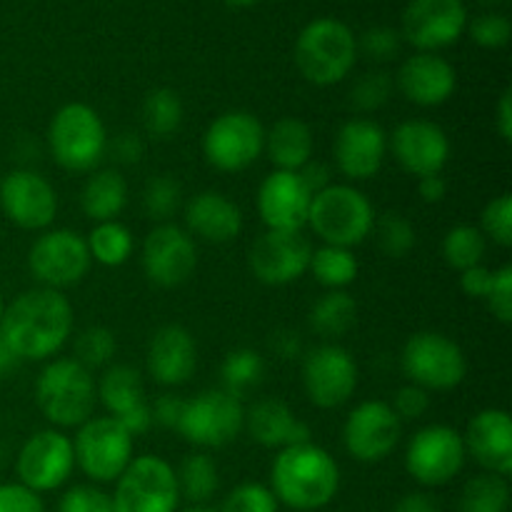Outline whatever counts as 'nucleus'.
<instances>
[{
	"instance_id": "obj_59",
	"label": "nucleus",
	"mask_w": 512,
	"mask_h": 512,
	"mask_svg": "<svg viewBox=\"0 0 512 512\" xmlns=\"http://www.w3.org/2000/svg\"><path fill=\"white\" fill-rule=\"evenodd\" d=\"M390 512H440V508L430 495L410 493L405 495V498H400Z\"/></svg>"
},
{
	"instance_id": "obj_53",
	"label": "nucleus",
	"mask_w": 512,
	"mask_h": 512,
	"mask_svg": "<svg viewBox=\"0 0 512 512\" xmlns=\"http://www.w3.org/2000/svg\"><path fill=\"white\" fill-rule=\"evenodd\" d=\"M495 270L485 268V265H475L460 273V290H463L468 298L473 300H485L488 298L490 288H493Z\"/></svg>"
},
{
	"instance_id": "obj_3",
	"label": "nucleus",
	"mask_w": 512,
	"mask_h": 512,
	"mask_svg": "<svg viewBox=\"0 0 512 512\" xmlns=\"http://www.w3.org/2000/svg\"><path fill=\"white\" fill-rule=\"evenodd\" d=\"M35 403L55 428H80L98 403L93 375L73 358L50 360L35 378Z\"/></svg>"
},
{
	"instance_id": "obj_38",
	"label": "nucleus",
	"mask_w": 512,
	"mask_h": 512,
	"mask_svg": "<svg viewBox=\"0 0 512 512\" xmlns=\"http://www.w3.org/2000/svg\"><path fill=\"white\" fill-rule=\"evenodd\" d=\"M510 483L495 473H480L465 483L460 493V512H508Z\"/></svg>"
},
{
	"instance_id": "obj_10",
	"label": "nucleus",
	"mask_w": 512,
	"mask_h": 512,
	"mask_svg": "<svg viewBox=\"0 0 512 512\" xmlns=\"http://www.w3.org/2000/svg\"><path fill=\"white\" fill-rule=\"evenodd\" d=\"M265 128L248 110H228L203 133V155L220 173H243L263 155Z\"/></svg>"
},
{
	"instance_id": "obj_13",
	"label": "nucleus",
	"mask_w": 512,
	"mask_h": 512,
	"mask_svg": "<svg viewBox=\"0 0 512 512\" xmlns=\"http://www.w3.org/2000/svg\"><path fill=\"white\" fill-rule=\"evenodd\" d=\"M90 250L80 233L68 228L43 230L30 245L28 268L40 288H53L63 293V288L78 285L90 270Z\"/></svg>"
},
{
	"instance_id": "obj_57",
	"label": "nucleus",
	"mask_w": 512,
	"mask_h": 512,
	"mask_svg": "<svg viewBox=\"0 0 512 512\" xmlns=\"http://www.w3.org/2000/svg\"><path fill=\"white\" fill-rule=\"evenodd\" d=\"M270 348H273V353L278 355V358L293 360L298 358L303 345H300L298 333H293V330H278V333L273 335V340H270Z\"/></svg>"
},
{
	"instance_id": "obj_31",
	"label": "nucleus",
	"mask_w": 512,
	"mask_h": 512,
	"mask_svg": "<svg viewBox=\"0 0 512 512\" xmlns=\"http://www.w3.org/2000/svg\"><path fill=\"white\" fill-rule=\"evenodd\" d=\"M95 395L110 413V418H123L130 410L150 403L145 395L143 375L133 365H108L95 385Z\"/></svg>"
},
{
	"instance_id": "obj_36",
	"label": "nucleus",
	"mask_w": 512,
	"mask_h": 512,
	"mask_svg": "<svg viewBox=\"0 0 512 512\" xmlns=\"http://www.w3.org/2000/svg\"><path fill=\"white\" fill-rule=\"evenodd\" d=\"M85 243H88L90 260L105 265V268H120L133 255V233L118 220L95 223Z\"/></svg>"
},
{
	"instance_id": "obj_64",
	"label": "nucleus",
	"mask_w": 512,
	"mask_h": 512,
	"mask_svg": "<svg viewBox=\"0 0 512 512\" xmlns=\"http://www.w3.org/2000/svg\"><path fill=\"white\" fill-rule=\"evenodd\" d=\"M3 313H5V303H3V295H0V320H3Z\"/></svg>"
},
{
	"instance_id": "obj_21",
	"label": "nucleus",
	"mask_w": 512,
	"mask_h": 512,
	"mask_svg": "<svg viewBox=\"0 0 512 512\" xmlns=\"http://www.w3.org/2000/svg\"><path fill=\"white\" fill-rule=\"evenodd\" d=\"M400 168L415 178L440 175L450 160L448 133L433 120H403L388 138Z\"/></svg>"
},
{
	"instance_id": "obj_12",
	"label": "nucleus",
	"mask_w": 512,
	"mask_h": 512,
	"mask_svg": "<svg viewBox=\"0 0 512 512\" xmlns=\"http://www.w3.org/2000/svg\"><path fill=\"white\" fill-rule=\"evenodd\" d=\"M463 433L450 425H425L405 448V470L425 488H443L465 468Z\"/></svg>"
},
{
	"instance_id": "obj_35",
	"label": "nucleus",
	"mask_w": 512,
	"mask_h": 512,
	"mask_svg": "<svg viewBox=\"0 0 512 512\" xmlns=\"http://www.w3.org/2000/svg\"><path fill=\"white\" fill-rule=\"evenodd\" d=\"M310 273L323 288L328 290H345L355 283L360 273L358 258L353 250L335 248V245H320L310 255Z\"/></svg>"
},
{
	"instance_id": "obj_2",
	"label": "nucleus",
	"mask_w": 512,
	"mask_h": 512,
	"mask_svg": "<svg viewBox=\"0 0 512 512\" xmlns=\"http://www.w3.org/2000/svg\"><path fill=\"white\" fill-rule=\"evenodd\" d=\"M270 490L275 500L288 508L320 510L338 495L340 468L333 455L315 443L283 448L270 468Z\"/></svg>"
},
{
	"instance_id": "obj_44",
	"label": "nucleus",
	"mask_w": 512,
	"mask_h": 512,
	"mask_svg": "<svg viewBox=\"0 0 512 512\" xmlns=\"http://www.w3.org/2000/svg\"><path fill=\"white\" fill-rule=\"evenodd\" d=\"M480 233L485 240H493L500 248H510L512 245V195L503 193L498 198L490 200L485 205L483 215H480Z\"/></svg>"
},
{
	"instance_id": "obj_28",
	"label": "nucleus",
	"mask_w": 512,
	"mask_h": 512,
	"mask_svg": "<svg viewBox=\"0 0 512 512\" xmlns=\"http://www.w3.org/2000/svg\"><path fill=\"white\" fill-rule=\"evenodd\" d=\"M185 230L205 243H230L243 233V210L228 195L203 190L185 203Z\"/></svg>"
},
{
	"instance_id": "obj_42",
	"label": "nucleus",
	"mask_w": 512,
	"mask_h": 512,
	"mask_svg": "<svg viewBox=\"0 0 512 512\" xmlns=\"http://www.w3.org/2000/svg\"><path fill=\"white\" fill-rule=\"evenodd\" d=\"M373 230L378 235L380 250L390 258H403L418 243V233H415L413 223L403 213L380 215V218H375Z\"/></svg>"
},
{
	"instance_id": "obj_30",
	"label": "nucleus",
	"mask_w": 512,
	"mask_h": 512,
	"mask_svg": "<svg viewBox=\"0 0 512 512\" xmlns=\"http://www.w3.org/2000/svg\"><path fill=\"white\" fill-rule=\"evenodd\" d=\"M128 205V180L115 168H103L90 173L80 190V208L85 218L93 223H108L115 220Z\"/></svg>"
},
{
	"instance_id": "obj_32",
	"label": "nucleus",
	"mask_w": 512,
	"mask_h": 512,
	"mask_svg": "<svg viewBox=\"0 0 512 512\" xmlns=\"http://www.w3.org/2000/svg\"><path fill=\"white\" fill-rule=\"evenodd\" d=\"M358 323V303L345 290H328L310 308V328L325 343H335Z\"/></svg>"
},
{
	"instance_id": "obj_41",
	"label": "nucleus",
	"mask_w": 512,
	"mask_h": 512,
	"mask_svg": "<svg viewBox=\"0 0 512 512\" xmlns=\"http://www.w3.org/2000/svg\"><path fill=\"white\" fill-rule=\"evenodd\" d=\"M118 353V340H115L113 330L103 328V325H93L85 328L83 333L75 338V358L83 368L98 370L108 368L110 360Z\"/></svg>"
},
{
	"instance_id": "obj_6",
	"label": "nucleus",
	"mask_w": 512,
	"mask_h": 512,
	"mask_svg": "<svg viewBox=\"0 0 512 512\" xmlns=\"http://www.w3.org/2000/svg\"><path fill=\"white\" fill-rule=\"evenodd\" d=\"M48 148L55 163L70 173H93L108 153V130L88 103H68L48 125Z\"/></svg>"
},
{
	"instance_id": "obj_1",
	"label": "nucleus",
	"mask_w": 512,
	"mask_h": 512,
	"mask_svg": "<svg viewBox=\"0 0 512 512\" xmlns=\"http://www.w3.org/2000/svg\"><path fill=\"white\" fill-rule=\"evenodd\" d=\"M73 333V305L60 290L33 288L5 305L0 338L18 360H48Z\"/></svg>"
},
{
	"instance_id": "obj_46",
	"label": "nucleus",
	"mask_w": 512,
	"mask_h": 512,
	"mask_svg": "<svg viewBox=\"0 0 512 512\" xmlns=\"http://www.w3.org/2000/svg\"><path fill=\"white\" fill-rule=\"evenodd\" d=\"M465 30H470V38L488 50H500L510 43L512 25L503 13H483L473 20Z\"/></svg>"
},
{
	"instance_id": "obj_54",
	"label": "nucleus",
	"mask_w": 512,
	"mask_h": 512,
	"mask_svg": "<svg viewBox=\"0 0 512 512\" xmlns=\"http://www.w3.org/2000/svg\"><path fill=\"white\" fill-rule=\"evenodd\" d=\"M185 400L175 393H163L155 398V403H150V413H153V423L160 428H178L180 413H183Z\"/></svg>"
},
{
	"instance_id": "obj_62",
	"label": "nucleus",
	"mask_w": 512,
	"mask_h": 512,
	"mask_svg": "<svg viewBox=\"0 0 512 512\" xmlns=\"http://www.w3.org/2000/svg\"><path fill=\"white\" fill-rule=\"evenodd\" d=\"M180 512H220V510L205 508V505H193V508H188V510H180Z\"/></svg>"
},
{
	"instance_id": "obj_37",
	"label": "nucleus",
	"mask_w": 512,
	"mask_h": 512,
	"mask_svg": "<svg viewBox=\"0 0 512 512\" xmlns=\"http://www.w3.org/2000/svg\"><path fill=\"white\" fill-rule=\"evenodd\" d=\"M265 375V360L258 350L253 348H238L233 353L225 355L223 365H220V378H223V390L230 395L243 400L250 390L258 388L263 383Z\"/></svg>"
},
{
	"instance_id": "obj_61",
	"label": "nucleus",
	"mask_w": 512,
	"mask_h": 512,
	"mask_svg": "<svg viewBox=\"0 0 512 512\" xmlns=\"http://www.w3.org/2000/svg\"><path fill=\"white\" fill-rule=\"evenodd\" d=\"M223 3H228L230 8H250V5H255L258 0H223Z\"/></svg>"
},
{
	"instance_id": "obj_16",
	"label": "nucleus",
	"mask_w": 512,
	"mask_h": 512,
	"mask_svg": "<svg viewBox=\"0 0 512 512\" xmlns=\"http://www.w3.org/2000/svg\"><path fill=\"white\" fill-rule=\"evenodd\" d=\"M403 438V420L390 403L365 400L350 410L343 425V445L358 463H383Z\"/></svg>"
},
{
	"instance_id": "obj_63",
	"label": "nucleus",
	"mask_w": 512,
	"mask_h": 512,
	"mask_svg": "<svg viewBox=\"0 0 512 512\" xmlns=\"http://www.w3.org/2000/svg\"><path fill=\"white\" fill-rule=\"evenodd\" d=\"M480 3H485V5H500V3H503V0H480Z\"/></svg>"
},
{
	"instance_id": "obj_34",
	"label": "nucleus",
	"mask_w": 512,
	"mask_h": 512,
	"mask_svg": "<svg viewBox=\"0 0 512 512\" xmlns=\"http://www.w3.org/2000/svg\"><path fill=\"white\" fill-rule=\"evenodd\" d=\"M175 478H178L180 498L190 500L193 505H205L215 493H218V465H215V460L205 453L185 455L180 468L175 470Z\"/></svg>"
},
{
	"instance_id": "obj_51",
	"label": "nucleus",
	"mask_w": 512,
	"mask_h": 512,
	"mask_svg": "<svg viewBox=\"0 0 512 512\" xmlns=\"http://www.w3.org/2000/svg\"><path fill=\"white\" fill-rule=\"evenodd\" d=\"M0 512H45V505L23 483H0Z\"/></svg>"
},
{
	"instance_id": "obj_9",
	"label": "nucleus",
	"mask_w": 512,
	"mask_h": 512,
	"mask_svg": "<svg viewBox=\"0 0 512 512\" xmlns=\"http://www.w3.org/2000/svg\"><path fill=\"white\" fill-rule=\"evenodd\" d=\"M243 400L228 390H203L185 400L178 420V433L198 448H225L243 433Z\"/></svg>"
},
{
	"instance_id": "obj_8",
	"label": "nucleus",
	"mask_w": 512,
	"mask_h": 512,
	"mask_svg": "<svg viewBox=\"0 0 512 512\" xmlns=\"http://www.w3.org/2000/svg\"><path fill=\"white\" fill-rule=\"evenodd\" d=\"M115 512H178L180 490L175 468L160 455H140L115 480Z\"/></svg>"
},
{
	"instance_id": "obj_49",
	"label": "nucleus",
	"mask_w": 512,
	"mask_h": 512,
	"mask_svg": "<svg viewBox=\"0 0 512 512\" xmlns=\"http://www.w3.org/2000/svg\"><path fill=\"white\" fill-rule=\"evenodd\" d=\"M485 303H488L493 318H498L503 325L512 323V265L495 270L493 288H490Z\"/></svg>"
},
{
	"instance_id": "obj_56",
	"label": "nucleus",
	"mask_w": 512,
	"mask_h": 512,
	"mask_svg": "<svg viewBox=\"0 0 512 512\" xmlns=\"http://www.w3.org/2000/svg\"><path fill=\"white\" fill-rule=\"evenodd\" d=\"M495 130L505 143L512 140V90L505 88L500 95L498 105H495Z\"/></svg>"
},
{
	"instance_id": "obj_39",
	"label": "nucleus",
	"mask_w": 512,
	"mask_h": 512,
	"mask_svg": "<svg viewBox=\"0 0 512 512\" xmlns=\"http://www.w3.org/2000/svg\"><path fill=\"white\" fill-rule=\"evenodd\" d=\"M485 250H488V240L475 225H455L443 238L445 263L458 270V273L475 268V265H483Z\"/></svg>"
},
{
	"instance_id": "obj_24",
	"label": "nucleus",
	"mask_w": 512,
	"mask_h": 512,
	"mask_svg": "<svg viewBox=\"0 0 512 512\" xmlns=\"http://www.w3.org/2000/svg\"><path fill=\"white\" fill-rule=\"evenodd\" d=\"M465 453L473 455L475 463L485 473L500 478L512 475V418L503 408H485L470 418L463 433Z\"/></svg>"
},
{
	"instance_id": "obj_33",
	"label": "nucleus",
	"mask_w": 512,
	"mask_h": 512,
	"mask_svg": "<svg viewBox=\"0 0 512 512\" xmlns=\"http://www.w3.org/2000/svg\"><path fill=\"white\" fill-rule=\"evenodd\" d=\"M185 118L183 100L173 88H155L145 95L143 128L150 138L168 140L180 130Z\"/></svg>"
},
{
	"instance_id": "obj_26",
	"label": "nucleus",
	"mask_w": 512,
	"mask_h": 512,
	"mask_svg": "<svg viewBox=\"0 0 512 512\" xmlns=\"http://www.w3.org/2000/svg\"><path fill=\"white\" fill-rule=\"evenodd\" d=\"M395 85L413 105L438 108L453 98L455 88H458V73L443 55L415 53L400 65Z\"/></svg>"
},
{
	"instance_id": "obj_20",
	"label": "nucleus",
	"mask_w": 512,
	"mask_h": 512,
	"mask_svg": "<svg viewBox=\"0 0 512 512\" xmlns=\"http://www.w3.org/2000/svg\"><path fill=\"white\" fill-rule=\"evenodd\" d=\"M0 208L18 228L48 230L58 215V193L35 170H10L0 178Z\"/></svg>"
},
{
	"instance_id": "obj_47",
	"label": "nucleus",
	"mask_w": 512,
	"mask_h": 512,
	"mask_svg": "<svg viewBox=\"0 0 512 512\" xmlns=\"http://www.w3.org/2000/svg\"><path fill=\"white\" fill-rule=\"evenodd\" d=\"M58 512H115L113 498L95 485H73L65 490Z\"/></svg>"
},
{
	"instance_id": "obj_4",
	"label": "nucleus",
	"mask_w": 512,
	"mask_h": 512,
	"mask_svg": "<svg viewBox=\"0 0 512 512\" xmlns=\"http://www.w3.org/2000/svg\"><path fill=\"white\" fill-rule=\"evenodd\" d=\"M358 60V38L338 18H318L295 40V65L318 88L343 83Z\"/></svg>"
},
{
	"instance_id": "obj_55",
	"label": "nucleus",
	"mask_w": 512,
	"mask_h": 512,
	"mask_svg": "<svg viewBox=\"0 0 512 512\" xmlns=\"http://www.w3.org/2000/svg\"><path fill=\"white\" fill-rule=\"evenodd\" d=\"M298 175L305 183V188H308L313 195L320 193V190H325L328 185H333V173H330V168L315 158L310 160V163H305L303 168L298 170Z\"/></svg>"
},
{
	"instance_id": "obj_14",
	"label": "nucleus",
	"mask_w": 512,
	"mask_h": 512,
	"mask_svg": "<svg viewBox=\"0 0 512 512\" xmlns=\"http://www.w3.org/2000/svg\"><path fill=\"white\" fill-rule=\"evenodd\" d=\"M303 388L320 410H335L358 390V363L338 343H320L303 355Z\"/></svg>"
},
{
	"instance_id": "obj_40",
	"label": "nucleus",
	"mask_w": 512,
	"mask_h": 512,
	"mask_svg": "<svg viewBox=\"0 0 512 512\" xmlns=\"http://www.w3.org/2000/svg\"><path fill=\"white\" fill-rule=\"evenodd\" d=\"M143 210L155 223H170L175 213L183 208V185L175 175H153L143 188Z\"/></svg>"
},
{
	"instance_id": "obj_25",
	"label": "nucleus",
	"mask_w": 512,
	"mask_h": 512,
	"mask_svg": "<svg viewBox=\"0 0 512 512\" xmlns=\"http://www.w3.org/2000/svg\"><path fill=\"white\" fill-rule=\"evenodd\" d=\"M145 365H148L150 378L165 388H178L188 383L198 368V345H195L193 333L175 323L158 328L148 340Z\"/></svg>"
},
{
	"instance_id": "obj_23",
	"label": "nucleus",
	"mask_w": 512,
	"mask_h": 512,
	"mask_svg": "<svg viewBox=\"0 0 512 512\" xmlns=\"http://www.w3.org/2000/svg\"><path fill=\"white\" fill-rule=\"evenodd\" d=\"M313 193L298 173L273 170L258 188V215L265 230H303L308 225Z\"/></svg>"
},
{
	"instance_id": "obj_17",
	"label": "nucleus",
	"mask_w": 512,
	"mask_h": 512,
	"mask_svg": "<svg viewBox=\"0 0 512 512\" xmlns=\"http://www.w3.org/2000/svg\"><path fill=\"white\" fill-rule=\"evenodd\" d=\"M310 240L303 230H265L248 253L250 273L270 288H283L303 278L310 268Z\"/></svg>"
},
{
	"instance_id": "obj_11",
	"label": "nucleus",
	"mask_w": 512,
	"mask_h": 512,
	"mask_svg": "<svg viewBox=\"0 0 512 512\" xmlns=\"http://www.w3.org/2000/svg\"><path fill=\"white\" fill-rule=\"evenodd\" d=\"M75 465L93 483H115L133 460V435L115 418H90L73 438Z\"/></svg>"
},
{
	"instance_id": "obj_45",
	"label": "nucleus",
	"mask_w": 512,
	"mask_h": 512,
	"mask_svg": "<svg viewBox=\"0 0 512 512\" xmlns=\"http://www.w3.org/2000/svg\"><path fill=\"white\" fill-rule=\"evenodd\" d=\"M220 512H278V500L265 485L243 483L225 498Z\"/></svg>"
},
{
	"instance_id": "obj_27",
	"label": "nucleus",
	"mask_w": 512,
	"mask_h": 512,
	"mask_svg": "<svg viewBox=\"0 0 512 512\" xmlns=\"http://www.w3.org/2000/svg\"><path fill=\"white\" fill-rule=\"evenodd\" d=\"M243 428L263 448H293L313 443L310 425L295 418L293 408L280 398H260L245 410Z\"/></svg>"
},
{
	"instance_id": "obj_19",
	"label": "nucleus",
	"mask_w": 512,
	"mask_h": 512,
	"mask_svg": "<svg viewBox=\"0 0 512 512\" xmlns=\"http://www.w3.org/2000/svg\"><path fill=\"white\" fill-rule=\"evenodd\" d=\"M468 28L463 0H410L403 13V35L418 53H435L458 43Z\"/></svg>"
},
{
	"instance_id": "obj_50",
	"label": "nucleus",
	"mask_w": 512,
	"mask_h": 512,
	"mask_svg": "<svg viewBox=\"0 0 512 512\" xmlns=\"http://www.w3.org/2000/svg\"><path fill=\"white\" fill-rule=\"evenodd\" d=\"M390 408H393V413L400 420H420L430 410V393L418 388V385L408 383L403 388H398Z\"/></svg>"
},
{
	"instance_id": "obj_29",
	"label": "nucleus",
	"mask_w": 512,
	"mask_h": 512,
	"mask_svg": "<svg viewBox=\"0 0 512 512\" xmlns=\"http://www.w3.org/2000/svg\"><path fill=\"white\" fill-rule=\"evenodd\" d=\"M313 150V128L305 120L285 115L265 130L263 153H268V160L275 165V170L298 173L305 163L313 160Z\"/></svg>"
},
{
	"instance_id": "obj_48",
	"label": "nucleus",
	"mask_w": 512,
	"mask_h": 512,
	"mask_svg": "<svg viewBox=\"0 0 512 512\" xmlns=\"http://www.w3.org/2000/svg\"><path fill=\"white\" fill-rule=\"evenodd\" d=\"M400 43H403V38H400L398 30L388 28V25H378V28H370L358 40V53L368 55L375 63H388L400 53Z\"/></svg>"
},
{
	"instance_id": "obj_58",
	"label": "nucleus",
	"mask_w": 512,
	"mask_h": 512,
	"mask_svg": "<svg viewBox=\"0 0 512 512\" xmlns=\"http://www.w3.org/2000/svg\"><path fill=\"white\" fill-rule=\"evenodd\" d=\"M418 195L423 198V203H428V205L443 203L445 195H448V183H445L443 173L420 178L418 180Z\"/></svg>"
},
{
	"instance_id": "obj_5",
	"label": "nucleus",
	"mask_w": 512,
	"mask_h": 512,
	"mask_svg": "<svg viewBox=\"0 0 512 512\" xmlns=\"http://www.w3.org/2000/svg\"><path fill=\"white\" fill-rule=\"evenodd\" d=\"M308 225L323 245L353 250L373 233L375 208L355 185L333 183L310 200Z\"/></svg>"
},
{
	"instance_id": "obj_60",
	"label": "nucleus",
	"mask_w": 512,
	"mask_h": 512,
	"mask_svg": "<svg viewBox=\"0 0 512 512\" xmlns=\"http://www.w3.org/2000/svg\"><path fill=\"white\" fill-rule=\"evenodd\" d=\"M18 365V358L13 355V350L5 345V340L0 338V380L5 378V375L13 373V368Z\"/></svg>"
},
{
	"instance_id": "obj_15",
	"label": "nucleus",
	"mask_w": 512,
	"mask_h": 512,
	"mask_svg": "<svg viewBox=\"0 0 512 512\" xmlns=\"http://www.w3.org/2000/svg\"><path fill=\"white\" fill-rule=\"evenodd\" d=\"M73 468V440L55 428L38 430L35 435H30L15 460V473L20 478L18 483L38 495L53 493L60 485L68 483Z\"/></svg>"
},
{
	"instance_id": "obj_7",
	"label": "nucleus",
	"mask_w": 512,
	"mask_h": 512,
	"mask_svg": "<svg viewBox=\"0 0 512 512\" xmlns=\"http://www.w3.org/2000/svg\"><path fill=\"white\" fill-rule=\"evenodd\" d=\"M400 368H403L408 383L423 390H455L468 375V358L463 348L448 335L438 330H420L410 335L408 343L400 353Z\"/></svg>"
},
{
	"instance_id": "obj_43",
	"label": "nucleus",
	"mask_w": 512,
	"mask_h": 512,
	"mask_svg": "<svg viewBox=\"0 0 512 512\" xmlns=\"http://www.w3.org/2000/svg\"><path fill=\"white\" fill-rule=\"evenodd\" d=\"M393 88V75L385 73V70L365 73L360 75L353 83V88H350V105H353V110H358V113L363 115L375 113V110H380L388 103L390 95H393Z\"/></svg>"
},
{
	"instance_id": "obj_18",
	"label": "nucleus",
	"mask_w": 512,
	"mask_h": 512,
	"mask_svg": "<svg viewBox=\"0 0 512 512\" xmlns=\"http://www.w3.org/2000/svg\"><path fill=\"white\" fill-rule=\"evenodd\" d=\"M145 278L158 288H178L193 278L198 268V248L193 235L175 223H160L143 240Z\"/></svg>"
},
{
	"instance_id": "obj_52",
	"label": "nucleus",
	"mask_w": 512,
	"mask_h": 512,
	"mask_svg": "<svg viewBox=\"0 0 512 512\" xmlns=\"http://www.w3.org/2000/svg\"><path fill=\"white\" fill-rule=\"evenodd\" d=\"M110 153H113L118 163L138 165L145 155V140L138 133H133V130H123L110 143Z\"/></svg>"
},
{
	"instance_id": "obj_22",
	"label": "nucleus",
	"mask_w": 512,
	"mask_h": 512,
	"mask_svg": "<svg viewBox=\"0 0 512 512\" xmlns=\"http://www.w3.org/2000/svg\"><path fill=\"white\" fill-rule=\"evenodd\" d=\"M335 165L353 183L375 178L388 155V133L370 118H350L335 135Z\"/></svg>"
}]
</instances>
